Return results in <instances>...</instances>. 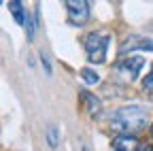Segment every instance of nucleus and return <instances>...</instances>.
I'll return each instance as SVG.
<instances>
[{
	"label": "nucleus",
	"mask_w": 153,
	"mask_h": 151,
	"mask_svg": "<svg viewBox=\"0 0 153 151\" xmlns=\"http://www.w3.org/2000/svg\"><path fill=\"white\" fill-rule=\"evenodd\" d=\"M147 121H149V113H147L145 106H138V104L119 106L111 115V130L117 136L119 134L136 136V132L147 128Z\"/></svg>",
	"instance_id": "obj_1"
},
{
	"label": "nucleus",
	"mask_w": 153,
	"mask_h": 151,
	"mask_svg": "<svg viewBox=\"0 0 153 151\" xmlns=\"http://www.w3.org/2000/svg\"><path fill=\"white\" fill-rule=\"evenodd\" d=\"M111 43V36L106 32H89L85 36V53L91 64H102L106 60V49Z\"/></svg>",
	"instance_id": "obj_2"
},
{
	"label": "nucleus",
	"mask_w": 153,
	"mask_h": 151,
	"mask_svg": "<svg viewBox=\"0 0 153 151\" xmlns=\"http://www.w3.org/2000/svg\"><path fill=\"white\" fill-rule=\"evenodd\" d=\"M66 11H68V22L72 26H85L91 17V7L87 0H68L64 2Z\"/></svg>",
	"instance_id": "obj_3"
},
{
	"label": "nucleus",
	"mask_w": 153,
	"mask_h": 151,
	"mask_svg": "<svg viewBox=\"0 0 153 151\" xmlns=\"http://www.w3.org/2000/svg\"><path fill=\"white\" fill-rule=\"evenodd\" d=\"M143 66H145L143 55H128L126 60H119L115 68H117V72H121L126 79L134 81V79L138 77V72L143 70Z\"/></svg>",
	"instance_id": "obj_4"
},
{
	"label": "nucleus",
	"mask_w": 153,
	"mask_h": 151,
	"mask_svg": "<svg viewBox=\"0 0 153 151\" xmlns=\"http://www.w3.org/2000/svg\"><path fill=\"white\" fill-rule=\"evenodd\" d=\"M136 49H140V51H153V41L147 39V36H143V34H132V36H128V39L119 45V53L121 55H126L130 51H136Z\"/></svg>",
	"instance_id": "obj_5"
},
{
	"label": "nucleus",
	"mask_w": 153,
	"mask_h": 151,
	"mask_svg": "<svg viewBox=\"0 0 153 151\" xmlns=\"http://www.w3.org/2000/svg\"><path fill=\"white\" fill-rule=\"evenodd\" d=\"M140 143L136 136H128V134H119L113 136V151H138Z\"/></svg>",
	"instance_id": "obj_6"
},
{
	"label": "nucleus",
	"mask_w": 153,
	"mask_h": 151,
	"mask_svg": "<svg viewBox=\"0 0 153 151\" xmlns=\"http://www.w3.org/2000/svg\"><path fill=\"white\" fill-rule=\"evenodd\" d=\"M81 98L85 102V109L89 113V117L98 119L102 115V102H100V98H96L94 94H89V91H81Z\"/></svg>",
	"instance_id": "obj_7"
},
{
	"label": "nucleus",
	"mask_w": 153,
	"mask_h": 151,
	"mask_svg": "<svg viewBox=\"0 0 153 151\" xmlns=\"http://www.w3.org/2000/svg\"><path fill=\"white\" fill-rule=\"evenodd\" d=\"M45 138H47L49 149H51V151H55V149H57V145H60V130H57V126H55V123H49V126H47V130H45Z\"/></svg>",
	"instance_id": "obj_8"
},
{
	"label": "nucleus",
	"mask_w": 153,
	"mask_h": 151,
	"mask_svg": "<svg viewBox=\"0 0 153 151\" xmlns=\"http://www.w3.org/2000/svg\"><path fill=\"white\" fill-rule=\"evenodd\" d=\"M9 11H11L13 19H15L17 24H26V17H28V13H26L24 4L19 2V0H13V2H9Z\"/></svg>",
	"instance_id": "obj_9"
},
{
	"label": "nucleus",
	"mask_w": 153,
	"mask_h": 151,
	"mask_svg": "<svg viewBox=\"0 0 153 151\" xmlns=\"http://www.w3.org/2000/svg\"><path fill=\"white\" fill-rule=\"evenodd\" d=\"M26 36H28V41H34V36H36V19H34V15H30L28 13V17H26Z\"/></svg>",
	"instance_id": "obj_10"
},
{
	"label": "nucleus",
	"mask_w": 153,
	"mask_h": 151,
	"mask_svg": "<svg viewBox=\"0 0 153 151\" xmlns=\"http://www.w3.org/2000/svg\"><path fill=\"white\" fill-rule=\"evenodd\" d=\"M81 77H83V81H85L87 85H96V83L100 81V77H98L91 68H83V70H81Z\"/></svg>",
	"instance_id": "obj_11"
},
{
	"label": "nucleus",
	"mask_w": 153,
	"mask_h": 151,
	"mask_svg": "<svg viewBox=\"0 0 153 151\" xmlns=\"http://www.w3.org/2000/svg\"><path fill=\"white\" fill-rule=\"evenodd\" d=\"M38 58H41V64H43V70L47 72V74H51L53 72V68H51V62H49V58L45 55V51H41L38 53Z\"/></svg>",
	"instance_id": "obj_12"
},
{
	"label": "nucleus",
	"mask_w": 153,
	"mask_h": 151,
	"mask_svg": "<svg viewBox=\"0 0 153 151\" xmlns=\"http://www.w3.org/2000/svg\"><path fill=\"white\" fill-rule=\"evenodd\" d=\"M143 89H147V91H153V64H151V72H149L147 77L143 79Z\"/></svg>",
	"instance_id": "obj_13"
},
{
	"label": "nucleus",
	"mask_w": 153,
	"mask_h": 151,
	"mask_svg": "<svg viewBox=\"0 0 153 151\" xmlns=\"http://www.w3.org/2000/svg\"><path fill=\"white\" fill-rule=\"evenodd\" d=\"M138 151H153V147H151V145H140Z\"/></svg>",
	"instance_id": "obj_14"
},
{
	"label": "nucleus",
	"mask_w": 153,
	"mask_h": 151,
	"mask_svg": "<svg viewBox=\"0 0 153 151\" xmlns=\"http://www.w3.org/2000/svg\"><path fill=\"white\" fill-rule=\"evenodd\" d=\"M81 151H91V149H89L87 145H81Z\"/></svg>",
	"instance_id": "obj_15"
},
{
	"label": "nucleus",
	"mask_w": 153,
	"mask_h": 151,
	"mask_svg": "<svg viewBox=\"0 0 153 151\" xmlns=\"http://www.w3.org/2000/svg\"><path fill=\"white\" fill-rule=\"evenodd\" d=\"M151 138H153V123H151Z\"/></svg>",
	"instance_id": "obj_16"
},
{
	"label": "nucleus",
	"mask_w": 153,
	"mask_h": 151,
	"mask_svg": "<svg viewBox=\"0 0 153 151\" xmlns=\"http://www.w3.org/2000/svg\"><path fill=\"white\" fill-rule=\"evenodd\" d=\"M0 4H2V2H0Z\"/></svg>",
	"instance_id": "obj_17"
}]
</instances>
